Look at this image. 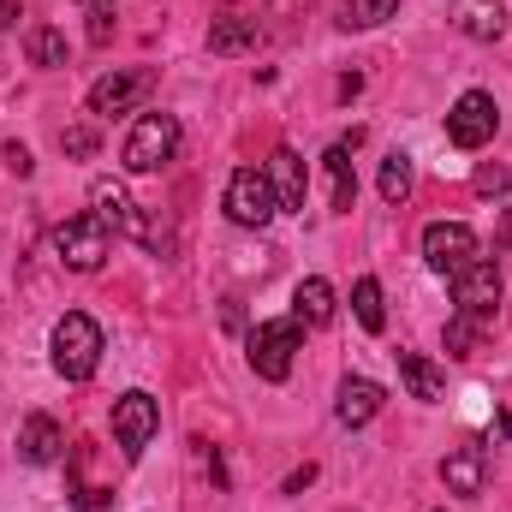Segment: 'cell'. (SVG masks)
Instances as JSON below:
<instances>
[{
  "instance_id": "11",
  "label": "cell",
  "mask_w": 512,
  "mask_h": 512,
  "mask_svg": "<svg viewBox=\"0 0 512 512\" xmlns=\"http://www.w3.org/2000/svg\"><path fill=\"white\" fill-rule=\"evenodd\" d=\"M90 209L108 221V233H126V239H149V227H143V215H137V203L126 197V185H114V179H96L90 185Z\"/></svg>"
},
{
  "instance_id": "4",
  "label": "cell",
  "mask_w": 512,
  "mask_h": 512,
  "mask_svg": "<svg viewBox=\"0 0 512 512\" xmlns=\"http://www.w3.org/2000/svg\"><path fill=\"white\" fill-rule=\"evenodd\" d=\"M108 245H114V233H108V221L90 209V215H78V221H66L60 233H54V251L60 262L72 268V274H96L102 262H108Z\"/></svg>"
},
{
  "instance_id": "5",
  "label": "cell",
  "mask_w": 512,
  "mask_h": 512,
  "mask_svg": "<svg viewBox=\"0 0 512 512\" xmlns=\"http://www.w3.org/2000/svg\"><path fill=\"white\" fill-rule=\"evenodd\" d=\"M227 221L233 227H268L274 215H280V197H274V185H268V173L262 167H239L233 179H227Z\"/></svg>"
},
{
  "instance_id": "27",
  "label": "cell",
  "mask_w": 512,
  "mask_h": 512,
  "mask_svg": "<svg viewBox=\"0 0 512 512\" xmlns=\"http://www.w3.org/2000/svg\"><path fill=\"white\" fill-rule=\"evenodd\" d=\"M477 191L483 197H501L507 191V167H477Z\"/></svg>"
},
{
  "instance_id": "22",
  "label": "cell",
  "mask_w": 512,
  "mask_h": 512,
  "mask_svg": "<svg viewBox=\"0 0 512 512\" xmlns=\"http://www.w3.org/2000/svg\"><path fill=\"white\" fill-rule=\"evenodd\" d=\"M352 310H358V322H364V334H382L387 328V304H382V280H358L352 286Z\"/></svg>"
},
{
  "instance_id": "32",
  "label": "cell",
  "mask_w": 512,
  "mask_h": 512,
  "mask_svg": "<svg viewBox=\"0 0 512 512\" xmlns=\"http://www.w3.org/2000/svg\"><path fill=\"white\" fill-rule=\"evenodd\" d=\"M501 435L512 441V411H501Z\"/></svg>"
},
{
  "instance_id": "9",
  "label": "cell",
  "mask_w": 512,
  "mask_h": 512,
  "mask_svg": "<svg viewBox=\"0 0 512 512\" xmlns=\"http://www.w3.org/2000/svg\"><path fill=\"white\" fill-rule=\"evenodd\" d=\"M453 304H459L465 316H477V322H495V304H501V268H495L489 256H477L471 268H459V274H453Z\"/></svg>"
},
{
  "instance_id": "16",
  "label": "cell",
  "mask_w": 512,
  "mask_h": 512,
  "mask_svg": "<svg viewBox=\"0 0 512 512\" xmlns=\"http://www.w3.org/2000/svg\"><path fill=\"white\" fill-rule=\"evenodd\" d=\"M453 24L471 42H501L507 36V6L501 0H453Z\"/></svg>"
},
{
  "instance_id": "29",
  "label": "cell",
  "mask_w": 512,
  "mask_h": 512,
  "mask_svg": "<svg viewBox=\"0 0 512 512\" xmlns=\"http://www.w3.org/2000/svg\"><path fill=\"white\" fill-rule=\"evenodd\" d=\"M6 161H12V173H18V179H24V173H30V167H36V161H30V149H24V143H12V149H6Z\"/></svg>"
},
{
  "instance_id": "20",
  "label": "cell",
  "mask_w": 512,
  "mask_h": 512,
  "mask_svg": "<svg viewBox=\"0 0 512 512\" xmlns=\"http://www.w3.org/2000/svg\"><path fill=\"white\" fill-rule=\"evenodd\" d=\"M328 179H334V209L340 215H352V203H358V173H352V143H334L328 155Z\"/></svg>"
},
{
  "instance_id": "23",
  "label": "cell",
  "mask_w": 512,
  "mask_h": 512,
  "mask_svg": "<svg viewBox=\"0 0 512 512\" xmlns=\"http://www.w3.org/2000/svg\"><path fill=\"white\" fill-rule=\"evenodd\" d=\"M411 197V155H387L382 161V203H405Z\"/></svg>"
},
{
  "instance_id": "3",
  "label": "cell",
  "mask_w": 512,
  "mask_h": 512,
  "mask_svg": "<svg viewBox=\"0 0 512 512\" xmlns=\"http://www.w3.org/2000/svg\"><path fill=\"white\" fill-rule=\"evenodd\" d=\"M179 155V120L173 114H137V126L126 131V173H161L167 161Z\"/></svg>"
},
{
  "instance_id": "13",
  "label": "cell",
  "mask_w": 512,
  "mask_h": 512,
  "mask_svg": "<svg viewBox=\"0 0 512 512\" xmlns=\"http://www.w3.org/2000/svg\"><path fill=\"white\" fill-rule=\"evenodd\" d=\"M268 185H274V197H280V209H304V197H310V173H304V161H298V149H274L268 155Z\"/></svg>"
},
{
  "instance_id": "7",
  "label": "cell",
  "mask_w": 512,
  "mask_h": 512,
  "mask_svg": "<svg viewBox=\"0 0 512 512\" xmlns=\"http://www.w3.org/2000/svg\"><path fill=\"white\" fill-rule=\"evenodd\" d=\"M155 429H161V405H155V393L131 387V393L114 399V441H120L126 459H143V447L155 441Z\"/></svg>"
},
{
  "instance_id": "1",
  "label": "cell",
  "mask_w": 512,
  "mask_h": 512,
  "mask_svg": "<svg viewBox=\"0 0 512 512\" xmlns=\"http://www.w3.org/2000/svg\"><path fill=\"white\" fill-rule=\"evenodd\" d=\"M48 358H54V376L66 382H90L96 364H102V328L84 316V310H66L48 334Z\"/></svg>"
},
{
  "instance_id": "26",
  "label": "cell",
  "mask_w": 512,
  "mask_h": 512,
  "mask_svg": "<svg viewBox=\"0 0 512 512\" xmlns=\"http://www.w3.org/2000/svg\"><path fill=\"white\" fill-rule=\"evenodd\" d=\"M60 149H66V155H90V149H96V131H90V126H72L66 137H60Z\"/></svg>"
},
{
  "instance_id": "12",
  "label": "cell",
  "mask_w": 512,
  "mask_h": 512,
  "mask_svg": "<svg viewBox=\"0 0 512 512\" xmlns=\"http://www.w3.org/2000/svg\"><path fill=\"white\" fill-rule=\"evenodd\" d=\"M382 405H387V393H382V382H370V376H346L340 393H334V417H340L346 429H364Z\"/></svg>"
},
{
  "instance_id": "2",
  "label": "cell",
  "mask_w": 512,
  "mask_h": 512,
  "mask_svg": "<svg viewBox=\"0 0 512 512\" xmlns=\"http://www.w3.org/2000/svg\"><path fill=\"white\" fill-rule=\"evenodd\" d=\"M298 346H304V322L298 316H274V322H256L251 328V346L245 352H251V370L262 382H286Z\"/></svg>"
},
{
  "instance_id": "17",
  "label": "cell",
  "mask_w": 512,
  "mask_h": 512,
  "mask_svg": "<svg viewBox=\"0 0 512 512\" xmlns=\"http://www.w3.org/2000/svg\"><path fill=\"white\" fill-rule=\"evenodd\" d=\"M256 42H262V24L256 18H245V12H221L215 24H209V54H251Z\"/></svg>"
},
{
  "instance_id": "8",
  "label": "cell",
  "mask_w": 512,
  "mask_h": 512,
  "mask_svg": "<svg viewBox=\"0 0 512 512\" xmlns=\"http://www.w3.org/2000/svg\"><path fill=\"white\" fill-rule=\"evenodd\" d=\"M501 126V108H495V96L489 90H465L459 102H453V114H447V143L453 149H483L489 137Z\"/></svg>"
},
{
  "instance_id": "10",
  "label": "cell",
  "mask_w": 512,
  "mask_h": 512,
  "mask_svg": "<svg viewBox=\"0 0 512 512\" xmlns=\"http://www.w3.org/2000/svg\"><path fill=\"white\" fill-rule=\"evenodd\" d=\"M149 90H155V72H149V66L108 72V78H96V84H90V114H131Z\"/></svg>"
},
{
  "instance_id": "24",
  "label": "cell",
  "mask_w": 512,
  "mask_h": 512,
  "mask_svg": "<svg viewBox=\"0 0 512 512\" xmlns=\"http://www.w3.org/2000/svg\"><path fill=\"white\" fill-rule=\"evenodd\" d=\"M489 322H477V316H465V310H453V322H447V358H471V346H477V334H483Z\"/></svg>"
},
{
  "instance_id": "33",
  "label": "cell",
  "mask_w": 512,
  "mask_h": 512,
  "mask_svg": "<svg viewBox=\"0 0 512 512\" xmlns=\"http://www.w3.org/2000/svg\"><path fill=\"white\" fill-rule=\"evenodd\" d=\"M84 6H108V0H84Z\"/></svg>"
},
{
  "instance_id": "28",
  "label": "cell",
  "mask_w": 512,
  "mask_h": 512,
  "mask_svg": "<svg viewBox=\"0 0 512 512\" xmlns=\"http://www.w3.org/2000/svg\"><path fill=\"white\" fill-rule=\"evenodd\" d=\"M108 18H114V12H108V6H90V36H96V42H108V30H114V24H108Z\"/></svg>"
},
{
  "instance_id": "31",
  "label": "cell",
  "mask_w": 512,
  "mask_h": 512,
  "mask_svg": "<svg viewBox=\"0 0 512 512\" xmlns=\"http://www.w3.org/2000/svg\"><path fill=\"white\" fill-rule=\"evenodd\" d=\"M18 18V0H0V24H12Z\"/></svg>"
},
{
  "instance_id": "15",
  "label": "cell",
  "mask_w": 512,
  "mask_h": 512,
  "mask_svg": "<svg viewBox=\"0 0 512 512\" xmlns=\"http://www.w3.org/2000/svg\"><path fill=\"white\" fill-rule=\"evenodd\" d=\"M441 483L453 489V495H483V483H489V453L471 441V447H453L447 459H441Z\"/></svg>"
},
{
  "instance_id": "14",
  "label": "cell",
  "mask_w": 512,
  "mask_h": 512,
  "mask_svg": "<svg viewBox=\"0 0 512 512\" xmlns=\"http://www.w3.org/2000/svg\"><path fill=\"white\" fill-rule=\"evenodd\" d=\"M18 453H24V465H54L66 453V429L48 411H30L24 429H18Z\"/></svg>"
},
{
  "instance_id": "25",
  "label": "cell",
  "mask_w": 512,
  "mask_h": 512,
  "mask_svg": "<svg viewBox=\"0 0 512 512\" xmlns=\"http://www.w3.org/2000/svg\"><path fill=\"white\" fill-rule=\"evenodd\" d=\"M393 6H399V0H346V24H352V30H370V24L393 18Z\"/></svg>"
},
{
  "instance_id": "30",
  "label": "cell",
  "mask_w": 512,
  "mask_h": 512,
  "mask_svg": "<svg viewBox=\"0 0 512 512\" xmlns=\"http://www.w3.org/2000/svg\"><path fill=\"white\" fill-rule=\"evenodd\" d=\"M310 483H316V465H304V471H292V477H286V495H298V489H310Z\"/></svg>"
},
{
  "instance_id": "6",
  "label": "cell",
  "mask_w": 512,
  "mask_h": 512,
  "mask_svg": "<svg viewBox=\"0 0 512 512\" xmlns=\"http://www.w3.org/2000/svg\"><path fill=\"white\" fill-rule=\"evenodd\" d=\"M483 256V245H477V233L465 227V221H429L423 227V262L435 268V274H459V268H471Z\"/></svg>"
},
{
  "instance_id": "19",
  "label": "cell",
  "mask_w": 512,
  "mask_h": 512,
  "mask_svg": "<svg viewBox=\"0 0 512 512\" xmlns=\"http://www.w3.org/2000/svg\"><path fill=\"white\" fill-rule=\"evenodd\" d=\"M292 316H298L304 328H328V322H334V286H328L322 274L298 280V292H292Z\"/></svg>"
},
{
  "instance_id": "21",
  "label": "cell",
  "mask_w": 512,
  "mask_h": 512,
  "mask_svg": "<svg viewBox=\"0 0 512 512\" xmlns=\"http://www.w3.org/2000/svg\"><path fill=\"white\" fill-rule=\"evenodd\" d=\"M24 54H30V66H66V30L30 24V30H24Z\"/></svg>"
},
{
  "instance_id": "18",
  "label": "cell",
  "mask_w": 512,
  "mask_h": 512,
  "mask_svg": "<svg viewBox=\"0 0 512 512\" xmlns=\"http://www.w3.org/2000/svg\"><path fill=\"white\" fill-rule=\"evenodd\" d=\"M393 358H399V382L411 387V399H423V405H441V399H447L441 364H429L423 352H393Z\"/></svg>"
}]
</instances>
